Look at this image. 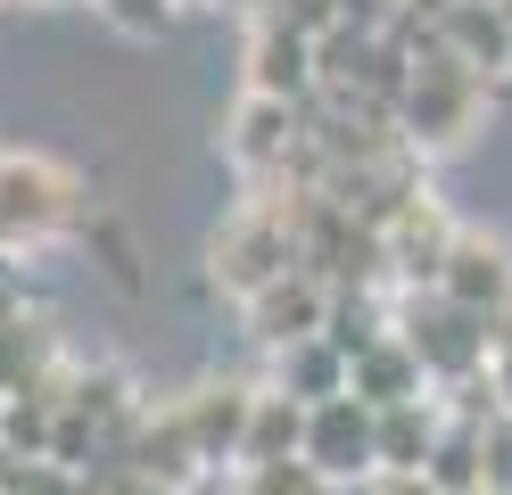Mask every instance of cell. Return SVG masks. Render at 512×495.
<instances>
[{"mask_svg": "<svg viewBox=\"0 0 512 495\" xmlns=\"http://www.w3.org/2000/svg\"><path fill=\"white\" fill-rule=\"evenodd\" d=\"M256 413V380H190L182 396H166V421L182 429V446L207 462V471H240V438Z\"/></svg>", "mask_w": 512, "mask_h": 495, "instance_id": "6", "label": "cell"}, {"mask_svg": "<svg viewBox=\"0 0 512 495\" xmlns=\"http://www.w3.org/2000/svg\"><path fill=\"white\" fill-rule=\"evenodd\" d=\"M397 339L422 355V372H430L438 396H455V388L496 372L488 314H471V306H455V297H438V289H397Z\"/></svg>", "mask_w": 512, "mask_h": 495, "instance_id": "4", "label": "cell"}, {"mask_svg": "<svg viewBox=\"0 0 512 495\" xmlns=\"http://www.w3.org/2000/svg\"><path fill=\"white\" fill-rule=\"evenodd\" d=\"M116 33H133V42H149V33H166L174 25V0H91Z\"/></svg>", "mask_w": 512, "mask_h": 495, "instance_id": "20", "label": "cell"}, {"mask_svg": "<svg viewBox=\"0 0 512 495\" xmlns=\"http://www.w3.org/2000/svg\"><path fill=\"white\" fill-rule=\"evenodd\" d=\"M488 380H496V413H512V355H496V372H488Z\"/></svg>", "mask_w": 512, "mask_h": 495, "instance_id": "26", "label": "cell"}, {"mask_svg": "<svg viewBox=\"0 0 512 495\" xmlns=\"http://www.w3.org/2000/svg\"><path fill=\"white\" fill-rule=\"evenodd\" d=\"M471 495H496V487H471Z\"/></svg>", "mask_w": 512, "mask_h": 495, "instance_id": "31", "label": "cell"}, {"mask_svg": "<svg viewBox=\"0 0 512 495\" xmlns=\"http://www.w3.org/2000/svg\"><path fill=\"white\" fill-rule=\"evenodd\" d=\"M0 495H9V487H0Z\"/></svg>", "mask_w": 512, "mask_h": 495, "instance_id": "32", "label": "cell"}, {"mask_svg": "<svg viewBox=\"0 0 512 495\" xmlns=\"http://www.w3.org/2000/svg\"><path fill=\"white\" fill-rule=\"evenodd\" d=\"M240 91H256V99H290V108H314L323 75H314V42H306L290 17H256V25H248V42H240Z\"/></svg>", "mask_w": 512, "mask_h": 495, "instance_id": "8", "label": "cell"}, {"mask_svg": "<svg viewBox=\"0 0 512 495\" xmlns=\"http://www.w3.org/2000/svg\"><path fill=\"white\" fill-rule=\"evenodd\" d=\"M479 116H488V75H471L463 58H446L430 33L413 42V75L397 91V132H405V149L413 157H446V149H463Z\"/></svg>", "mask_w": 512, "mask_h": 495, "instance_id": "2", "label": "cell"}, {"mask_svg": "<svg viewBox=\"0 0 512 495\" xmlns=\"http://www.w3.org/2000/svg\"><path fill=\"white\" fill-rule=\"evenodd\" d=\"M331 487H372L380 479V413L356 396H331V405H306V454Z\"/></svg>", "mask_w": 512, "mask_h": 495, "instance_id": "7", "label": "cell"}, {"mask_svg": "<svg viewBox=\"0 0 512 495\" xmlns=\"http://www.w3.org/2000/svg\"><path fill=\"white\" fill-rule=\"evenodd\" d=\"M0 9H25V0H0ZM34 9H50V0H34Z\"/></svg>", "mask_w": 512, "mask_h": 495, "instance_id": "29", "label": "cell"}, {"mask_svg": "<svg viewBox=\"0 0 512 495\" xmlns=\"http://www.w3.org/2000/svg\"><path fill=\"white\" fill-rule=\"evenodd\" d=\"M273 17H290L298 33H306V42H323V33L339 25V0H281V9Z\"/></svg>", "mask_w": 512, "mask_h": 495, "instance_id": "22", "label": "cell"}, {"mask_svg": "<svg viewBox=\"0 0 512 495\" xmlns=\"http://www.w3.org/2000/svg\"><path fill=\"white\" fill-rule=\"evenodd\" d=\"M0 487L9 495H91V479L83 471H67V462H50V454H0Z\"/></svg>", "mask_w": 512, "mask_h": 495, "instance_id": "18", "label": "cell"}, {"mask_svg": "<svg viewBox=\"0 0 512 495\" xmlns=\"http://www.w3.org/2000/svg\"><path fill=\"white\" fill-rule=\"evenodd\" d=\"M347 396L372 405V413H397V405H422V396H438V388L422 372V355L389 330V339H372L364 355H347Z\"/></svg>", "mask_w": 512, "mask_h": 495, "instance_id": "12", "label": "cell"}, {"mask_svg": "<svg viewBox=\"0 0 512 495\" xmlns=\"http://www.w3.org/2000/svg\"><path fill=\"white\" fill-rule=\"evenodd\" d=\"M240 322H248V339L273 347V355L298 347V339H323V330H331V281H314L306 264H290L281 281H265L240 306Z\"/></svg>", "mask_w": 512, "mask_h": 495, "instance_id": "10", "label": "cell"}, {"mask_svg": "<svg viewBox=\"0 0 512 495\" xmlns=\"http://www.w3.org/2000/svg\"><path fill=\"white\" fill-rule=\"evenodd\" d=\"M174 9H207V0H174Z\"/></svg>", "mask_w": 512, "mask_h": 495, "instance_id": "30", "label": "cell"}, {"mask_svg": "<svg viewBox=\"0 0 512 495\" xmlns=\"http://www.w3.org/2000/svg\"><path fill=\"white\" fill-rule=\"evenodd\" d=\"M298 149H306V108L240 91V108L223 116V157H232V174L248 190H281L290 165H298Z\"/></svg>", "mask_w": 512, "mask_h": 495, "instance_id": "5", "label": "cell"}, {"mask_svg": "<svg viewBox=\"0 0 512 495\" xmlns=\"http://www.w3.org/2000/svg\"><path fill=\"white\" fill-rule=\"evenodd\" d=\"M446 9H455V0H405V25H422V33H430Z\"/></svg>", "mask_w": 512, "mask_h": 495, "instance_id": "25", "label": "cell"}, {"mask_svg": "<svg viewBox=\"0 0 512 495\" xmlns=\"http://www.w3.org/2000/svg\"><path fill=\"white\" fill-rule=\"evenodd\" d=\"M438 429H446V396H422V405L380 413V479H422Z\"/></svg>", "mask_w": 512, "mask_h": 495, "instance_id": "16", "label": "cell"}, {"mask_svg": "<svg viewBox=\"0 0 512 495\" xmlns=\"http://www.w3.org/2000/svg\"><path fill=\"white\" fill-rule=\"evenodd\" d=\"M273 388H290L298 405H331V396H347V355L331 339H298L273 355Z\"/></svg>", "mask_w": 512, "mask_h": 495, "instance_id": "17", "label": "cell"}, {"mask_svg": "<svg viewBox=\"0 0 512 495\" xmlns=\"http://www.w3.org/2000/svg\"><path fill=\"white\" fill-rule=\"evenodd\" d=\"M207 9H223V17H240V25H256V17H273L281 0H207Z\"/></svg>", "mask_w": 512, "mask_h": 495, "instance_id": "24", "label": "cell"}, {"mask_svg": "<svg viewBox=\"0 0 512 495\" xmlns=\"http://www.w3.org/2000/svg\"><path fill=\"white\" fill-rule=\"evenodd\" d=\"M488 330H496V355H512V297L496 306V322H488Z\"/></svg>", "mask_w": 512, "mask_h": 495, "instance_id": "28", "label": "cell"}, {"mask_svg": "<svg viewBox=\"0 0 512 495\" xmlns=\"http://www.w3.org/2000/svg\"><path fill=\"white\" fill-rule=\"evenodd\" d=\"M422 479H430L438 495H471V487H488V421L446 405V429H438V446H430V462H422Z\"/></svg>", "mask_w": 512, "mask_h": 495, "instance_id": "14", "label": "cell"}, {"mask_svg": "<svg viewBox=\"0 0 512 495\" xmlns=\"http://www.w3.org/2000/svg\"><path fill=\"white\" fill-rule=\"evenodd\" d=\"M290 264H298V198L290 190H248L207 240V281L232 297V306H248V297L265 281H281Z\"/></svg>", "mask_w": 512, "mask_h": 495, "instance_id": "1", "label": "cell"}, {"mask_svg": "<svg viewBox=\"0 0 512 495\" xmlns=\"http://www.w3.org/2000/svg\"><path fill=\"white\" fill-rule=\"evenodd\" d=\"M232 495H339L314 462H248L232 471Z\"/></svg>", "mask_w": 512, "mask_h": 495, "instance_id": "19", "label": "cell"}, {"mask_svg": "<svg viewBox=\"0 0 512 495\" xmlns=\"http://www.w3.org/2000/svg\"><path fill=\"white\" fill-rule=\"evenodd\" d=\"M83 223V174L42 149H0V256H34Z\"/></svg>", "mask_w": 512, "mask_h": 495, "instance_id": "3", "label": "cell"}, {"mask_svg": "<svg viewBox=\"0 0 512 495\" xmlns=\"http://www.w3.org/2000/svg\"><path fill=\"white\" fill-rule=\"evenodd\" d=\"M372 487H380V495H438L430 479H372Z\"/></svg>", "mask_w": 512, "mask_h": 495, "instance_id": "27", "label": "cell"}, {"mask_svg": "<svg viewBox=\"0 0 512 495\" xmlns=\"http://www.w3.org/2000/svg\"><path fill=\"white\" fill-rule=\"evenodd\" d=\"M488 487L512 495V413H488Z\"/></svg>", "mask_w": 512, "mask_h": 495, "instance_id": "21", "label": "cell"}, {"mask_svg": "<svg viewBox=\"0 0 512 495\" xmlns=\"http://www.w3.org/2000/svg\"><path fill=\"white\" fill-rule=\"evenodd\" d=\"M455 215L438 207L430 190H413L405 207H389V223H380V256H389V289H430L446 248H455Z\"/></svg>", "mask_w": 512, "mask_h": 495, "instance_id": "9", "label": "cell"}, {"mask_svg": "<svg viewBox=\"0 0 512 495\" xmlns=\"http://www.w3.org/2000/svg\"><path fill=\"white\" fill-rule=\"evenodd\" d=\"M430 42L446 50V58H463L471 75H512V17L496 9V0H455L438 25H430Z\"/></svg>", "mask_w": 512, "mask_h": 495, "instance_id": "13", "label": "cell"}, {"mask_svg": "<svg viewBox=\"0 0 512 495\" xmlns=\"http://www.w3.org/2000/svg\"><path fill=\"white\" fill-rule=\"evenodd\" d=\"M306 454V405L290 388L256 380V413H248V438H240V471L248 462H298Z\"/></svg>", "mask_w": 512, "mask_h": 495, "instance_id": "15", "label": "cell"}, {"mask_svg": "<svg viewBox=\"0 0 512 495\" xmlns=\"http://www.w3.org/2000/svg\"><path fill=\"white\" fill-rule=\"evenodd\" d=\"M91 495H174V487H166V479H149V471H124V462H116V471L91 479Z\"/></svg>", "mask_w": 512, "mask_h": 495, "instance_id": "23", "label": "cell"}, {"mask_svg": "<svg viewBox=\"0 0 512 495\" xmlns=\"http://www.w3.org/2000/svg\"><path fill=\"white\" fill-rule=\"evenodd\" d=\"M438 297H455V306H471V314H488L496 322V306L512 297V248L496 240V231H479V223H463L455 231V248H446V264H438V281H430Z\"/></svg>", "mask_w": 512, "mask_h": 495, "instance_id": "11", "label": "cell"}]
</instances>
